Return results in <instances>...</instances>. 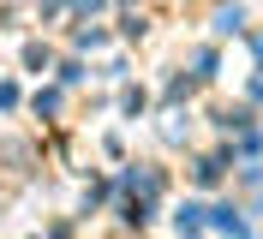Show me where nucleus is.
Masks as SVG:
<instances>
[{"mask_svg": "<svg viewBox=\"0 0 263 239\" xmlns=\"http://www.w3.org/2000/svg\"><path fill=\"white\" fill-rule=\"evenodd\" d=\"M203 215H210V209L185 204V215H180V233H185V239H197V233H203Z\"/></svg>", "mask_w": 263, "mask_h": 239, "instance_id": "f257e3e1", "label": "nucleus"}]
</instances>
